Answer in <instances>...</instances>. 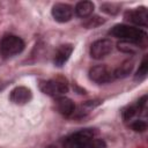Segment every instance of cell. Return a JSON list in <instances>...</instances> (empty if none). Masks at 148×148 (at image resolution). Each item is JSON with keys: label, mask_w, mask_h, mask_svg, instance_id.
Segmentation results:
<instances>
[{"label": "cell", "mask_w": 148, "mask_h": 148, "mask_svg": "<svg viewBox=\"0 0 148 148\" xmlns=\"http://www.w3.org/2000/svg\"><path fill=\"white\" fill-rule=\"evenodd\" d=\"M110 35L120 38L123 42H128V43H134V44H140L143 42L147 37V34L134 27H130L126 24H117L110 30Z\"/></svg>", "instance_id": "obj_1"}, {"label": "cell", "mask_w": 148, "mask_h": 148, "mask_svg": "<svg viewBox=\"0 0 148 148\" xmlns=\"http://www.w3.org/2000/svg\"><path fill=\"white\" fill-rule=\"evenodd\" d=\"M94 138V131L91 128L80 130L64 140V148H86Z\"/></svg>", "instance_id": "obj_2"}, {"label": "cell", "mask_w": 148, "mask_h": 148, "mask_svg": "<svg viewBox=\"0 0 148 148\" xmlns=\"http://www.w3.org/2000/svg\"><path fill=\"white\" fill-rule=\"evenodd\" d=\"M24 49V42L14 35L5 36L0 40V53L3 57H13L21 53Z\"/></svg>", "instance_id": "obj_3"}, {"label": "cell", "mask_w": 148, "mask_h": 148, "mask_svg": "<svg viewBox=\"0 0 148 148\" xmlns=\"http://www.w3.org/2000/svg\"><path fill=\"white\" fill-rule=\"evenodd\" d=\"M39 89L50 96H59L68 90V83L64 77H56L47 81H40Z\"/></svg>", "instance_id": "obj_4"}, {"label": "cell", "mask_w": 148, "mask_h": 148, "mask_svg": "<svg viewBox=\"0 0 148 148\" xmlns=\"http://www.w3.org/2000/svg\"><path fill=\"white\" fill-rule=\"evenodd\" d=\"M89 77L96 83H106V82L112 81L114 76H113V72L109 67L104 65H98V66L90 68Z\"/></svg>", "instance_id": "obj_5"}, {"label": "cell", "mask_w": 148, "mask_h": 148, "mask_svg": "<svg viewBox=\"0 0 148 148\" xmlns=\"http://www.w3.org/2000/svg\"><path fill=\"white\" fill-rule=\"evenodd\" d=\"M112 51V42L110 39H98L91 44L90 56L94 59H102Z\"/></svg>", "instance_id": "obj_6"}, {"label": "cell", "mask_w": 148, "mask_h": 148, "mask_svg": "<svg viewBox=\"0 0 148 148\" xmlns=\"http://www.w3.org/2000/svg\"><path fill=\"white\" fill-rule=\"evenodd\" d=\"M125 20L134 23L136 25L141 27H147L148 24V12L145 7L141 8H135L133 10H128L125 13Z\"/></svg>", "instance_id": "obj_7"}, {"label": "cell", "mask_w": 148, "mask_h": 148, "mask_svg": "<svg viewBox=\"0 0 148 148\" xmlns=\"http://www.w3.org/2000/svg\"><path fill=\"white\" fill-rule=\"evenodd\" d=\"M73 8L67 3H56L52 7V16L58 22H67L72 18Z\"/></svg>", "instance_id": "obj_8"}, {"label": "cell", "mask_w": 148, "mask_h": 148, "mask_svg": "<svg viewBox=\"0 0 148 148\" xmlns=\"http://www.w3.org/2000/svg\"><path fill=\"white\" fill-rule=\"evenodd\" d=\"M10 101L15 104H25L31 99V91L27 87H16L10 91Z\"/></svg>", "instance_id": "obj_9"}, {"label": "cell", "mask_w": 148, "mask_h": 148, "mask_svg": "<svg viewBox=\"0 0 148 148\" xmlns=\"http://www.w3.org/2000/svg\"><path fill=\"white\" fill-rule=\"evenodd\" d=\"M56 108L58 112L61 113L62 116H71L75 111V105L73 101L65 96H60L56 99Z\"/></svg>", "instance_id": "obj_10"}, {"label": "cell", "mask_w": 148, "mask_h": 148, "mask_svg": "<svg viewBox=\"0 0 148 148\" xmlns=\"http://www.w3.org/2000/svg\"><path fill=\"white\" fill-rule=\"evenodd\" d=\"M73 52V46L71 44H65V45H61L58 51L56 52V56H54V64L56 66H62L71 57Z\"/></svg>", "instance_id": "obj_11"}, {"label": "cell", "mask_w": 148, "mask_h": 148, "mask_svg": "<svg viewBox=\"0 0 148 148\" xmlns=\"http://www.w3.org/2000/svg\"><path fill=\"white\" fill-rule=\"evenodd\" d=\"M94 10V3L91 1H80L75 6V13L79 17H87Z\"/></svg>", "instance_id": "obj_12"}, {"label": "cell", "mask_w": 148, "mask_h": 148, "mask_svg": "<svg viewBox=\"0 0 148 148\" xmlns=\"http://www.w3.org/2000/svg\"><path fill=\"white\" fill-rule=\"evenodd\" d=\"M133 61L132 60H126L124 61L114 72H113V76L114 77H118V79H121V77H126L133 69Z\"/></svg>", "instance_id": "obj_13"}, {"label": "cell", "mask_w": 148, "mask_h": 148, "mask_svg": "<svg viewBox=\"0 0 148 148\" xmlns=\"http://www.w3.org/2000/svg\"><path fill=\"white\" fill-rule=\"evenodd\" d=\"M147 72H148V62H147V56L142 59V61H141V64H140V67H139V69H138V72H136V74H135V79L138 80H141V79H143V77H146V75H147Z\"/></svg>", "instance_id": "obj_14"}, {"label": "cell", "mask_w": 148, "mask_h": 148, "mask_svg": "<svg viewBox=\"0 0 148 148\" xmlns=\"http://www.w3.org/2000/svg\"><path fill=\"white\" fill-rule=\"evenodd\" d=\"M118 8L119 7L117 5H113V3H104V5L101 6V9L103 12L108 13V14H116V13H118V10H119Z\"/></svg>", "instance_id": "obj_15"}, {"label": "cell", "mask_w": 148, "mask_h": 148, "mask_svg": "<svg viewBox=\"0 0 148 148\" xmlns=\"http://www.w3.org/2000/svg\"><path fill=\"white\" fill-rule=\"evenodd\" d=\"M132 130H134L135 132H143L147 128V124L143 120H135L134 123H132L131 125Z\"/></svg>", "instance_id": "obj_16"}, {"label": "cell", "mask_w": 148, "mask_h": 148, "mask_svg": "<svg viewBox=\"0 0 148 148\" xmlns=\"http://www.w3.org/2000/svg\"><path fill=\"white\" fill-rule=\"evenodd\" d=\"M106 145L103 140H91L86 148H105Z\"/></svg>", "instance_id": "obj_17"}, {"label": "cell", "mask_w": 148, "mask_h": 148, "mask_svg": "<svg viewBox=\"0 0 148 148\" xmlns=\"http://www.w3.org/2000/svg\"><path fill=\"white\" fill-rule=\"evenodd\" d=\"M104 21L103 20H101L98 16H95L94 18H90L87 23H86V25L88 27V28H95V27H97V25H99V24H102Z\"/></svg>", "instance_id": "obj_18"}, {"label": "cell", "mask_w": 148, "mask_h": 148, "mask_svg": "<svg viewBox=\"0 0 148 148\" xmlns=\"http://www.w3.org/2000/svg\"><path fill=\"white\" fill-rule=\"evenodd\" d=\"M138 108H134V106H130L128 109H126L125 111H124V118L127 120V119H131L136 112H138Z\"/></svg>", "instance_id": "obj_19"}]
</instances>
